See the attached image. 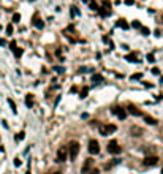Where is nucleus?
Here are the masks:
<instances>
[{"mask_svg":"<svg viewBox=\"0 0 163 174\" xmlns=\"http://www.w3.org/2000/svg\"><path fill=\"white\" fill-rule=\"evenodd\" d=\"M94 163H95L94 158H86V162H84V165H82V168H81V174H84V172L89 171L90 168H94Z\"/></svg>","mask_w":163,"mask_h":174,"instance_id":"7","label":"nucleus"},{"mask_svg":"<svg viewBox=\"0 0 163 174\" xmlns=\"http://www.w3.org/2000/svg\"><path fill=\"white\" fill-rule=\"evenodd\" d=\"M87 70H89L87 67H81V68H79V73H86Z\"/></svg>","mask_w":163,"mask_h":174,"instance_id":"35","label":"nucleus"},{"mask_svg":"<svg viewBox=\"0 0 163 174\" xmlns=\"http://www.w3.org/2000/svg\"><path fill=\"white\" fill-rule=\"evenodd\" d=\"M24 138H26V133H24V132H19V133L16 135V139H17V141H22Z\"/></svg>","mask_w":163,"mask_h":174,"instance_id":"24","label":"nucleus"},{"mask_svg":"<svg viewBox=\"0 0 163 174\" xmlns=\"http://www.w3.org/2000/svg\"><path fill=\"white\" fill-rule=\"evenodd\" d=\"M21 21V14L19 13H14L13 14V22H19Z\"/></svg>","mask_w":163,"mask_h":174,"instance_id":"26","label":"nucleus"},{"mask_svg":"<svg viewBox=\"0 0 163 174\" xmlns=\"http://www.w3.org/2000/svg\"><path fill=\"white\" fill-rule=\"evenodd\" d=\"M32 24H33V26H35L37 29H43V26H44L43 21H41V19H38V17H35V19L32 21Z\"/></svg>","mask_w":163,"mask_h":174,"instance_id":"11","label":"nucleus"},{"mask_svg":"<svg viewBox=\"0 0 163 174\" xmlns=\"http://www.w3.org/2000/svg\"><path fill=\"white\" fill-rule=\"evenodd\" d=\"M147 62L154 63V62H155V56H154V54H147Z\"/></svg>","mask_w":163,"mask_h":174,"instance_id":"30","label":"nucleus"},{"mask_svg":"<svg viewBox=\"0 0 163 174\" xmlns=\"http://www.w3.org/2000/svg\"><path fill=\"white\" fill-rule=\"evenodd\" d=\"M89 3H90V8H92V10H95V11L98 10V5H97L95 2H89Z\"/></svg>","mask_w":163,"mask_h":174,"instance_id":"31","label":"nucleus"},{"mask_svg":"<svg viewBox=\"0 0 163 174\" xmlns=\"http://www.w3.org/2000/svg\"><path fill=\"white\" fill-rule=\"evenodd\" d=\"M14 47H17V46H16V43H14V41H11V43H10V49H11V51H13V49H14Z\"/></svg>","mask_w":163,"mask_h":174,"instance_id":"34","label":"nucleus"},{"mask_svg":"<svg viewBox=\"0 0 163 174\" xmlns=\"http://www.w3.org/2000/svg\"><path fill=\"white\" fill-rule=\"evenodd\" d=\"M144 86H146V87H147V89H152V87H154V84H151V82H146V84H144Z\"/></svg>","mask_w":163,"mask_h":174,"instance_id":"40","label":"nucleus"},{"mask_svg":"<svg viewBox=\"0 0 163 174\" xmlns=\"http://www.w3.org/2000/svg\"><path fill=\"white\" fill-rule=\"evenodd\" d=\"M26 106L27 108H32L33 106V95L32 93H27L26 95Z\"/></svg>","mask_w":163,"mask_h":174,"instance_id":"10","label":"nucleus"},{"mask_svg":"<svg viewBox=\"0 0 163 174\" xmlns=\"http://www.w3.org/2000/svg\"><path fill=\"white\" fill-rule=\"evenodd\" d=\"M130 133H131V136H141V135H143V128H139V127H131V128H130Z\"/></svg>","mask_w":163,"mask_h":174,"instance_id":"9","label":"nucleus"},{"mask_svg":"<svg viewBox=\"0 0 163 174\" xmlns=\"http://www.w3.org/2000/svg\"><path fill=\"white\" fill-rule=\"evenodd\" d=\"M161 81H163V76H161Z\"/></svg>","mask_w":163,"mask_h":174,"instance_id":"45","label":"nucleus"},{"mask_svg":"<svg viewBox=\"0 0 163 174\" xmlns=\"http://www.w3.org/2000/svg\"><path fill=\"white\" fill-rule=\"evenodd\" d=\"M143 78V74L141 73H135V74H131V81H138V79H141Z\"/></svg>","mask_w":163,"mask_h":174,"instance_id":"22","label":"nucleus"},{"mask_svg":"<svg viewBox=\"0 0 163 174\" xmlns=\"http://www.w3.org/2000/svg\"><path fill=\"white\" fill-rule=\"evenodd\" d=\"M98 132H100L101 136H108V128H106V125H98Z\"/></svg>","mask_w":163,"mask_h":174,"instance_id":"14","label":"nucleus"},{"mask_svg":"<svg viewBox=\"0 0 163 174\" xmlns=\"http://www.w3.org/2000/svg\"><path fill=\"white\" fill-rule=\"evenodd\" d=\"M79 149H81V146H79V142L78 141H72L68 144V147H67V151H68V158L70 160H76L78 158V154H79Z\"/></svg>","mask_w":163,"mask_h":174,"instance_id":"1","label":"nucleus"},{"mask_svg":"<svg viewBox=\"0 0 163 174\" xmlns=\"http://www.w3.org/2000/svg\"><path fill=\"white\" fill-rule=\"evenodd\" d=\"M108 152L109 154H114V155H119L121 152H122V147L119 146V142L116 141V139H111L109 142H108Z\"/></svg>","mask_w":163,"mask_h":174,"instance_id":"2","label":"nucleus"},{"mask_svg":"<svg viewBox=\"0 0 163 174\" xmlns=\"http://www.w3.org/2000/svg\"><path fill=\"white\" fill-rule=\"evenodd\" d=\"M26 174H30V171H27V172H26Z\"/></svg>","mask_w":163,"mask_h":174,"instance_id":"43","label":"nucleus"},{"mask_svg":"<svg viewBox=\"0 0 163 174\" xmlns=\"http://www.w3.org/2000/svg\"><path fill=\"white\" fill-rule=\"evenodd\" d=\"M84 174H100V169H98V168H95V166H94V168H90V169H89V171H86V172H84Z\"/></svg>","mask_w":163,"mask_h":174,"instance_id":"19","label":"nucleus"},{"mask_svg":"<svg viewBox=\"0 0 163 174\" xmlns=\"http://www.w3.org/2000/svg\"><path fill=\"white\" fill-rule=\"evenodd\" d=\"M52 70H54V71H56V73H59V74H60V73H63V71H65V68H63V67H54V68H52Z\"/></svg>","mask_w":163,"mask_h":174,"instance_id":"27","label":"nucleus"},{"mask_svg":"<svg viewBox=\"0 0 163 174\" xmlns=\"http://www.w3.org/2000/svg\"><path fill=\"white\" fill-rule=\"evenodd\" d=\"M7 44V40L5 38H0V46H5Z\"/></svg>","mask_w":163,"mask_h":174,"instance_id":"36","label":"nucleus"},{"mask_svg":"<svg viewBox=\"0 0 163 174\" xmlns=\"http://www.w3.org/2000/svg\"><path fill=\"white\" fill-rule=\"evenodd\" d=\"M158 163V157L157 155H151V157H146L143 160V165L144 166H155Z\"/></svg>","mask_w":163,"mask_h":174,"instance_id":"6","label":"nucleus"},{"mask_svg":"<svg viewBox=\"0 0 163 174\" xmlns=\"http://www.w3.org/2000/svg\"><path fill=\"white\" fill-rule=\"evenodd\" d=\"M52 174H62V172H60V171H54Z\"/></svg>","mask_w":163,"mask_h":174,"instance_id":"41","label":"nucleus"},{"mask_svg":"<svg viewBox=\"0 0 163 174\" xmlns=\"http://www.w3.org/2000/svg\"><path fill=\"white\" fill-rule=\"evenodd\" d=\"M67 158H68V151H67V147H59V151H57V160H56V162L63 163V162H67Z\"/></svg>","mask_w":163,"mask_h":174,"instance_id":"4","label":"nucleus"},{"mask_svg":"<svg viewBox=\"0 0 163 174\" xmlns=\"http://www.w3.org/2000/svg\"><path fill=\"white\" fill-rule=\"evenodd\" d=\"M89 152H90L92 155H97V154L100 152V144H98L97 139H90V141H89Z\"/></svg>","mask_w":163,"mask_h":174,"instance_id":"3","label":"nucleus"},{"mask_svg":"<svg viewBox=\"0 0 163 174\" xmlns=\"http://www.w3.org/2000/svg\"><path fill=\"white\" fill-rule=\"evenodd\" d=\"M103 5H105V8L108 10V11H111L109 8H111V2H109V0H103Z\"/></svg>","mask_w":163,"mask_h":174,"instance_id":"28","label":"nucleus"},{"mask_svg":"<svg viewBox=\"0 0 163 174\" xmlns=\"http://www.w3.org/2000/svg\"><path fill=\"white\" fill-rule=\"evenodd\" d=\"M116 26H117V27H122V29H128V24L124 21V19H119L117 21V24H116Z\"/></svg>","mask_w":163,"mask_h":174,"instance_id":"15","label":"nucleus"},{"mask_svg":"<svg viewBox=\"0 0 163 174\" xmlns=\"http://www.w3.org/2000/svg\"><path fill=\"white\" fill-rule=\"evenodd\" d=\"M13 52H14V57H16V59H21V56H22V49H21V47H14Z\"/></svg>","mask_w":163,"mask_h":174,"instance_id":"16","label":"nucleus"},{"mask_svg":"<svg viewBox=\"0 0 163 174\" xmlns=\"http://www.w3.org/2000/svg\"><path fill=\"white\" fill-rule=\"evenodd\" d=\"M75 92H78V87H75V86H73L72 89H70V93H75Z\"/></svg>","mask_w":163,"mask_h":174,"instance_id":"37","label":"nucleus"},{"mask_svg":"<svg viewBox=\"0 0 163 174\" xmlns=\"http://www.w3.org/2000/svg\"><path fill=\"white\" fill-rule=\"evenodd\" d=\"M7 33H8V35L13 33V26H8V27H7Z\"/></svg>","mask_w":163,"mask_h":174,"instance_id":"33","label":"nucleus"},{"mask_svg":"<svg viewBox=\"0 0 163 174\" xmlns=\"http://www.w3.org/2000/svg\"><path fill=\"white\" fill-rule=\"evenodd\" d=\"M144 120L149 123V125H155V123H157V119H154L152 116H147V114L144 116Z\"/></svg>","mask_w":163,"mask_h":174,"instance_id":"12","label":"nucleus"},{"mask_svg":"<svg viewBox=\"0 0 163 174\" xmlns=\"http://www.w3.org/2000/svg\"><path fill=\"white\" fill-rule=\"evenodd\" d=\"M21 165V160L19 158H14V166H19Z\"/></svg>","mask_w":163,"mask_h":174,"instance_id":"39","label":"nucleus"},{"mask_svg":"<svg viewBox=\"0 0 163 174\" xmlns=\"http://www.w3.org/2000/svg\"><path fill=\"white\" fill-rule=\"evenodd\" d=\"M125 59H127L128 62H131V63H133V62H135V63H138V62H139V60L136 59V54H127V56H125Z\"/></svg>","mask_w":163,"mask_h":174,"instance_id":"13","label":"nucleus"},{"mask_svg":"<svg viewBox=\"0 0 163 174\" xmlns=\"http://www.w3.org/2000/svg\"><path fill=\"white\" fill-rule=\"evenodd\" d=\"M72 14H75V16H79V10L76 8V7H72V11H70Z\"/></svg>","mask_w":163,"mask_h":174,"instance_id":"29","label":"nucleus"},{"mask_svg":"<svg viewBox=\"0 0 163 174\" xmlns=\"http://www.w3.org/2000/svg\"><path fill=\"white\" fill-rule=\"evenodd\" d=\"M92 81H94V82H101L103 76H101V74H94V76H92Z\"/></svg>","mask_w":163,"mask_h":174,"instance_id":"20","label":"nucleus"},{"mask_svg":"<svg viewBox=\"0 0 163 174\" xmlns=\"http://www.w3.org/2000/svg\"><path fill=\"white\" fill-rule=\"evenodd\" d=\"M135 0H125V5H133Z\"/></svg>","mask_w":163,"mask_h":174,"instance_id":"38","label":"nucleus"},{"mask_svg":"<svg viewBox=\"0 0 163 174\" xmlns=\"http://www.w3.org/2000/svg\"><path fill=\"white\" fill-rule=\"evenodd\" d=\"M131 27L133 29H141V22H139V21H133L131 22Z\"/></svg>","mask_w":163,"mask_h":174,"instance_id":"23","label":"nucleus"},{"mask_svg":"<svg viewBox=\"0 0 163 174\" xmlns=\"http://www.w3.org/2000/svg\"><path fill=\"white\" fill-rule=\"evenodd\" d=\"M152 73L155 74V76H158V74H160V70H158L157 67H154V68H152Z\"/></svg>","mask_w":163,"mask_h":174,"instance_id":"32","label":"nucleus"},{"mask_svg":"<svg viewBox=\"0 0 163 174\" xmlns=\"http://www.w3.org/2000/svg\"><path fill=\"white\" fill-rule=\"evenodd\" d=\"M82 2H86V3H89V2H92V0H82Z\"/></svg>","mask_w":163,"mask_h":174,"instance_id":"42","label":"nucleus"},{"mask_svg":"<svg viewBox=\"0 0 163 174\" xmlns=\"http://www.w3.org/2000/svg\"><path fill=\"white\" fill-rule=\"evenodd\" d=\"M119 162H121V160H119V158H116V160H114V162H111V163H106V165H105V169H109V168H112V166H114V165H117V163H119Z\"/></svg>","mask_w":163,"mask_h":174,"instance_id":"18","label":"nucleus"},{"mask_svg":"<svg viewBox=\"0 0 163 174\" xmlns=\"http://www.w3.org/2000/svg\"><path fill=\"white\" fill-rule=\"evenodd\" d=\"M128 112L133 114V116H143V112L139 111L136 106H133V105H128Z\"/></svg>","mask_w":163,"mask_h":174,"instance_id":"8","label":"nucleus"},{"mask_svg":"<svg viewBox=\"0 0 163 174\" xmlns=\"http://www.w3.org/2000/svg\"><path fill=\"white\" fill-rule=\"evenodd\" d=\"M161 174H163V168H161Z\"/></svg>","mask_w":163,"mask_h":174,"instance_id":"44","label":"nucleus"},{"mask_svg":"<svg viewBox=\"0 0 163 174\" xmlns=\"http://www.w3.org/2000/svg\"><path fill=\"white\" fill-rule=\"evenodd\" d=\"M111 111H112V114H116V116H117L121 120H124V119L127 117V111H125L124 108H121V106H114Z\"/></svg>","mask_w":163,"mask_h":174,"instance_id":"5","label":"nucleus"},{"mask_svg":"<svg viewBox=\"0 0 163 174\" xmlns=\"http://www.w3.org/2000/svg\"><path fill=\"white\" fill-rule=\"evenodd\" d=\"M89 93V87H82V90L79 92V98H86Z\"/></svg>","mask_w":163,"mask_h":174,"instance_id":"17","label":"nucleus"},{"mask_svg":"<svg viewBox=\"0 0 163 174\" xmlns=\"http://www.w3.org/2000/svg\"><path fill=\"white\" fill-rule=\"evenodd\" d=\"M139 30H141V33H143V35H146V37L151 33V30H149L147 27H143V26H141V29H139Z\"/></svg>","mask_w":163,"mask_h":174,"instance_id":"25","label":"nucleus"},{"mask_svg":"<svg viewBox=\"0 0 163 174\" xmlns=\"http://www.w3.org/2000/svg\"><path fill=\"white\" fill-rule=\"evenodd\" d=\"M8 105L11 106V111H13V112L16 114V112H17V109H16V105H14V102L11 100V98H8Z\"/></svg>","mask_w":163,"mask_h":174,"instance_id":"21","label":"nucleus"}]
</instances>
